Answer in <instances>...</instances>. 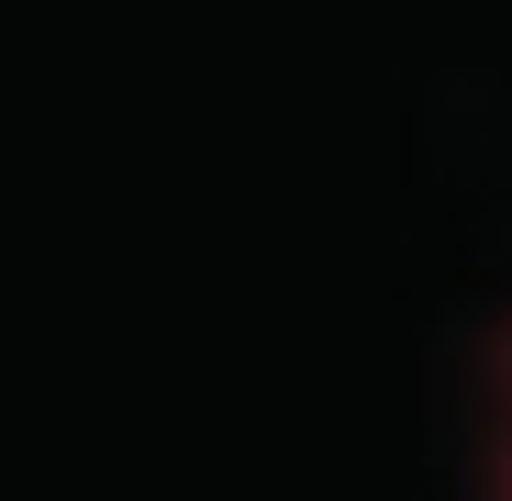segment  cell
I'll return each instance as SVG.
<instances>
[{"label":"cell","instance_id":"1","mask_svg":"<svg viewBox=\"0 0 512 501\" xmlns=\"http://www.w3.org/2000/svg\"><path fill=\"white\" fill-rule=\"evenodd\" d=\"M490 401H501V446H490V501H512V334L490 357Z\"/></svg>","mask_w":512,"mask_h":501}]
</instances>
